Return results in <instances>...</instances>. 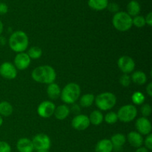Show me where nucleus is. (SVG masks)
I'll return each mask as SVG.
<instances>
[{
	"instance_id": "obj_1",
	"label": "nucleus",
	"mask_w": 152,
	"mask_h": 152,
	"mask_svg": "<svg viewBox=\"0 0 152 152\" xmlns=\"http://www.w3.org/2000/svg\"><path fill=\"white\" fill-rule=\"evenodd\" d=\"M31 77L37 83L49 85L55 82L56 73L54 68L50 65H42L32 71Z\"/></svg>"
},
{
	"instance_id": "obj_2",
	"label": "nucleus",
	"mask_w": 152,
	"mask_h": 152,
	"mask_svg": "<svg viewBox=\"0 0 152 152\" xmlns=\"http://www.w3.org/2000/svg\"><path fill=\"white\" fill-rule=\"evenodd\" d=\"M8 44L12 50L16 53H22L28 48L29 39L24 31H16L10 35Z\"/></svg>"
},
{
	"instance_id": "obj_3",
	"label": "nucleus",
	"mask_w": 152,
	"mask_h": 152,
	"mask_svg": "<svg viewBox=\"0 0 152 152\" xmlns=\"http://www.w3.org/2000/svg\"><path fill=\"white\" fill-rule=\"evenodd\" d=\"M81 94V88L78 84L70 83L61 91L60 97L63 102L66 104H74L78 100Z\"/></svg>"
},
{
	"instance_id": "obj_4",
	"label": "nucleus",
	"mask_w": 152,
	"mask_h": 152,
	"mask_svg": "<svg viewBox=\"0 0 152 152\" xmlns=\"http://www.w3.org/2000/svg\"><path fill=\"white\" fill-rule=\"evenodd\" d=\"M112 24L117 31L126 32L129 31L133 26L132 17H131L126 12L119 11L114 13L112 19Z\"/></svg>"
},
{
	"instance_id": "obj_5",
	"label": "nucleus",
	"mask_w": 152,
	"mask_h": 152,
	"mask_svg": "<svg viewBox=\"0 0 152 152\" xmlns=\"http://www.w3.org/2000/svg\"><path fill=\"white\" fill-rule=\"evenodd\" d=\"M96 106L101 111H109L115 106L117 97L111 92H103L95 97Z\"/></svg>"
},
{
	"instance_id": "obj_6",
	"label": "nucleus",
	"mask_w": 152,
	"mask_h": 152,
	"mask_svg": "<svg viewBox=\"0 0 152 152\" xmlns=\"http://www.w3.org/2000/svg\"><path fill=\"white\" fill-rule=\"evenodd\" d=\"M117 114L118 120L123 123H130L137 117V109L134 105L129 104L122 106Z\"/></svg>"
},
{
	"instance_id": "obj_7",
	"label": "nucleus",
	"mask_w": 152,
	"mask_h": 152,
	"mask_svg": "<svg viewBox=\"0 0 152 152\" xmlns=\"http://www.w3.org/2000/svg\"><path fill=\"white\" fill-rule=\"evenodd\" d=\"M34 150H48L50 148L51 141L45 134H38L35 135L32 140Z\"/></svg>"
},
{
	"instance_id": "obj_8",
	"label": "nucleus",
	"mask_w": 152,
	"mask_h": 152,
	"mask_svg": "<svg viewBox=\"0 0 152 152\" xmlns=\"http://www.w3.org/2000/svg\"><path fill=\"white\" fill-rule=\"evenodd\" d=\"M56 105L51 101H43L37 108V114L42 118H49L53 115Z\"/></svg>"
},
{
	"instance_id": "obj_9",
	"label": "nucleus",
	"mask_w": 152,
	"mask_h": 152,
	"mask_svg": "<svg viewBox=\"0 0 152 152\" xmlns=\"http://www.w3.org/2000/svg\"><path fill=\"white\" fill-rule=\"evenodd\" d=\"M117 65L120 71L125 74L133 72L135 68V62L132 57L129 56H122L117 61Z\"/></svg>"
},
{
	"instance_id": "obj_10",
	"label": "nucleus",
	"mask_w": 152,
	"mask_h": 152,
	"mask_svg": "<svg viewBox=\"0 0 152 152\" xmlns=\"http://www.w3.org/2000/svg\"><path fill=\"white\" fill-rule=\"evenodd\" d=\"M0 75L6 80H13L17 76V69L11 62H3L0 65Z\"/></svg>"
},
{
	"instance_id": "obj_11",
	"label": "nucleus",
	"mask_w": 152,
	"mask_h": 152,
	"mask_svg": "<svg viewBox=\"0 0 152 152\" xmlns=\"http://www.w3.org/2000/svg\"><path fill=\"white\" fill-rule=\"evenodd\" d=\"M91 125L89 118L85 114H78L73 118L71 126L75 130L84 131L87 129Z\"/></svg>"
},
{
	"instance_id": "obj_12",
	"label": "nucleus",
	"mask_w": 152,
	"mask_h": 152,
	"mask_svg": "<svg viewBox=\"0 0 152 152\" xmlns=\"http://www.w3.org/2000/svg\"><path fill=\"white\" fill-rule=\"evenodd\" d=\"M135 127L137 130L138 133L141 135H147L150 134L151 132L152 126L150 120L147 117H140L137 120L135 123Z\"/></svg>"
},
{
	"instance_id": "obj_13",
	"label": "nucleus",
	"mask_w": 152,
	"mask_h": 152,
	"mask_svg": "<svg viewBox=\"0 0 152 152\" xmlns=\"http://www.w3.org/2000/svg\"><path fill=\"white\" fill-rule=\"evenodd\" d=\"M31 59L27 54V53H18L14 58V66L19 71L27 69L31 64Z\"/></svg>"
},
{
	"instance_id": "obj_14",
	"label": "nucleus",
	"mask_w": 152,
	"mask_h": 152,
	"mask_svg": "<svg viewBox=\"0 0 152 152\" xmlns=\"http://www.w3.org/2000/svg\"><path fill=\"white\" fill-rule=\"evenodd\" d=\"M127 140L129 144L134 148H140L143 144V137L137 132H131L128 134Z\"/></svg>"
},
{
	"instance_id": "obj_15",
	"label": "nucleus",
	"mask_w": 152,
	"mask_h": 152,
	"mask_svg": "<svg viewBox=\"0 0 152 152\" xmlns=\"http://www.w3.org/2000/svg\"><path fill=\"white\" fill-rule=\"evenodd\" d=\"M16 148L19 152H33L34 150L32 141L28 138H21L17 141Z\"/></svg>"
},
{
	"instance_id": "obj_16",
	"label": "nucleus",
	"mask_w": 152,
	"mask_h": 152,
	"mask_svg": "<svg viewBox=\"0 0 152 152\" xmlns=\"http://www.w3.org/2000/svg\"><path fill=\"white\" fill-rule=\"evenodd\" d=\"M70 108L67 105H60L59 106L56 107L55 108L54 115L55 118L59 120H64L69 116L70 114Z\"/></svg>"
},
{
	"instance_id": "obj_17",
	"label": "nucleus",
	"mask_w": 152,
	"mask_h": 152,
	"mask_svg": "<svg viewBox=\"0 0 152 152\" xmlns=\"http://www.w3.org/2000/svg\"><path fill=\"white\" fill-rule=\"evenodd\" d=\"M113 145L109 139H102L96 143L95 146L96 152H112Z\"/></svg>"
},
{
	"instance_id": "obj_18",
	"label": "nucleus",
	"mask_w": 152,
	"mask_h": 152,
	"mask_svg": "<svg viewBox=\"0 0 152 152\" xmlns=\"http://www.w3.org/2000/svg\"><path fill=\"white\" fill-rule=\"evenodd\" d=\"M110 140L112 143L114 149H120L126 142V137L123 134L117 133L113 135Z\"/></svg>"
},
{
	"instance_id": "obj_19",
	"label": "nucleus",
	"mask_w": 152,
	"mask_h": 152,
	"mask_svg": "<svg viewBox=\"0 0 152 152\" xmlns=\"http://www.w3.org/2000/svg\"><path fill=\"white\" fill-rule=\"evenodd\" d=\"M127 12L126 13L131 16V17H134V16H138L140 13L141 7L140 3L136 0H132L127 4Z\"/></svg>"
},
{
	"instance_id": "obj_20",
	"label": "nucleus",
	"mask_w": 152,
	"mask_h": 152,
	"mask_svg": "<svg viewBox=\"0 0 152 152\" xmlns=\"http://www.w3.org/2000/svg\"><path fill=\"white\" fill-rule=\"evenodd\" d=\"M88 4L92 10L101 11L107 8L108 0H88Z\"/></svg>"
},
{
	"instance_id": "obj_21",
	"label": "nucleus",
	"mask_w": 152,
	"mask_h": 152,
	"mask_svg": "<svg viewBox=\"0 0 152 152\" xmlns=\"http://www.w3.org/2000/svg\"><path fill=\"white\" fill-rule=\"evenodd\" d=\"M47 94L50 99H56L60 96L61 88L59 85L53 83L49 84L47 88Z\"/></svg>"
},
{
	"instance_id": "obj_22",
	"label": "nucleus",
	"mask_w": 152,
	"mask_h": 152,
	"mask_svg": "<svg viewBox=\"0 0 152 152\" xmlns=\"http://www.w3.org/2000/svg\"><path fill=\"white\" fill-rule=\"evenodd\" d=\"M132 82L139 86H142L147 82L146 74L141 71H137L131 76Z\"/></svg>"
},
{
	"instance_id": "obj_23",
	"label": "nucleus",
	"mask_w": 152,
	"mask_h": 152,
	"mask_svg": "<svg viewBox=\"0 0 152 152\" xmlns=\"http://www.w3.org/2000/svg\"><path fill=\"white\" fill-rule=\"evenodd\" d=\"M91 124L94 126H99L104 120V116L102 113L99 110H95L91 113L88 117Z\"/></svg>"
},
{
	"instance_id": "obj_24",
	"label": "nucleus",
	"mask_w": 152,
	"mask_h": 152,
	"mask_svg": "<svg viewBox=\"0 0 152 152\" xmlns=\"http://www.w3.org/2000/svg\"><path fill=\"white\" fill-rule=\"evenodd\" d=\"M95 96L92 94H86L83 95L80 99V105L83 108H88L94 102Z\"/></svg>"
},
{
	"instance_id": "obj_25",
	"label": "nucleus",
	"mask_w": 152,
	"mask_h": 152,
	"mask_svg": "<svg viewBox=\"0 0 152 152\" xmlns=\"http://www.w3.org/2000/svg\"><path fill=\"white\" fill-rule=\"evenodd\" d=\"M13 108L11 104L7 101L0 102V115L3 117H9L13 114Z\"/></svg>"
},
{
	"instance_id": "obj_26",
	"label": "nucleus",
	"mask_w": 152,
	"mask_h": 152,
	"mask_svg": "<svg viewBox=\"0 0 152 152\" xmlns=\"http://www.w3.org/2000/svg\"><path fill=\"white\" fill-rule=\"evenodd\" d=\"M27 54L31 59H38L42 55V50L37 46H33L28 49Z\"/></svg>"
},
{
	"instance_id": "obj_27",
	"label": "nucleus",
	"mask_w": 152,
	"mask_h": 152,
	"mask_svg": "<svg viewBox=\"0 0 152 152\" xmlns=\"http://www.w3.org/2000/svg\"><path fill=\"white\" fill-rule=\"evenodd\" d=\"M145 96L140 91H136L132 94V100L134 105H142L145 102Z\"/></svg>"
},
{
	"instance_id": "obj_28",
	"label": "nucleus",
	"mask_w": 152,
	"mask_h": 152,
	"mask_svg": "<svg viewBox=\"0 0 152 152\" xmlns=\"http://www.w3.org/2000/svg\"><path fill=\"white\" fill-rule=\"evenodd\" d=\"M105 123L108 124L113 125L114 123H117L118 121V117H117V114L114 111H109L105 114V117H104Z\"/></svg>"
},
{
	"instance_id": "obj_29",
	"label": "nucleus",
	"mask_w": 152,
	"mask_h": 152,
	"mask_svg": "<svg viewBox=\"0 0 152 152\" xmlns=\"http://www.w3.org/2000/svg\"><path fill=\"white\" fill-rule=\"evenodd\" d=\"M132 25H134L135 27L138 28H142V27L146 25L145 17L142 16H140V15L134 16V18H132Z\"/></svg>"
},
{
	"instance_id": "obj_30",
	"label": "nucleus",
	"mask_w": 152,
	"mask_h": 152,
	"mask_svg": "<svg viewBox=\"0 0 152 152\" xmlns=\"http://www.w3.org/2000/svg\"><path fill=\"white\" fill-rule=\"evenodd\" d=\"M140 111L142 115L143 116V117H149V116L151 114V111H152L151 105L148 103L143 104V105L141 106Z\"/></svg>"
},
{
	"instance_id": "obj_31",
	"label": "nucleus",
	"mask_w": 152,
	"mask_h": 152,
	"mask_svg": "<svg viewBox=\"0 0 152 152\" xmlns=\"http://www.w3.org/2000/svg\"><path fill=\"white\" fill-rule=\"evenodd\" d=\"M120 83L122 86L126 88L129 87L132 83V79L129 74H123L120 78Z\"/></svg>"
},
{
	"instance_id": "obj_32",
	"label": "nucleus",
	"mask_w": 152,
	"mask_h": 152,
	"mask_svg": "<svg viewBox=\"0 0 152 152\" xmlns=\"http://www.w3.org/2000/svg\"><path fill=\"white\" fill-rule=\"evenodd\" d=\"M0 152H11V146L5 141H0Z\"/></svg>"
},
{
	"instance_id": "obj_33",
	"label": "nucleus",
	"mask_w": 152,
	"mask_h": 152,
	"mask_svg": "<svg viewBox=\"0 0 152 152\" xmlns=\"http://www.w3.org/2000/svg\"><path fill=\"white\" fill-rule=\"evenodd\" d=\"M107 9L109 10L110 12L111 13H117L120 10V6H119L118 4L115 2H111V3H108V6H107Z\"/></svg>"
},
{
	"instance_id": "obj_34",
	"label": "nucleus",
	"mask_w": 152,
	"mask_h": 152,
	"mask_svg": "<svg viewBox=\"0 0 152 152\" xmlns=\"http://www.w3.org/2000/svg\"><path fill=\"white\" fill-rule=\"evenodd\" d=\"M143 143L144 145H145V148H146L148 150H149V151H151L152 149V134H151L147 135L145 140H143Z\"/></svg>"
},
{
	"instance_id": "obj_35",
	"label": "nucleus",
	"mask_w": 152,
	"mask_h": 152,
	"mask_svg": "<svg viewBox=\"0 0 152 152\" xmlns=\"http://www.w3.org/2000/svg\"><path fill=\"white\" fill-rule=\"evenodd\" d=\"M80 110H81V108H80V105L75 103L72 104V106H71V108H70V111L73 112L74 114H77V115L80 114Z\"/></svg>"
},
{
	"instance_id": "obj_36",
	"label": "nucleus",
	"mask_w": 152,
	"mask_h": 152,
	"mask_svg": "<svg viewBox=\"0 0 152 152\" xmlns=\"http://www.w3.org/2000/svg\"><path fill=\"white\" fill-rule=\"evenodd\" d=\"M8 11V6L4 2H0V15H4Z\"/></svg>"
},
{
	"instance_id": "obj_37",
	"label": "nucleus",
	"mask_w": 152,
	"mask_h": 152,
	"mask_svg": "<svg viewBox=\"0 0 152 152\" xmlns=\"http://www.w3.org/2000/svg\"><path fill=\"white\" fill-rule=\"evenodd\" d=\"M145 24L148 25V26H152V13L151 12H149L148 14L146 15V16L145 17Z\"/></svg>"
},
{
	"instance_id": "obj_38",
	"label": "nucleus",
	"mask_w": 152,
	"mask_h": 152,
	"mask_svg": "<svg viewBox=\"0 0 152 152\" xmlns=\"http://www.w3.org/2000/svg\"><path fill=\"white\" fill-rule=\"evenodd\" d=\"M146 93L149 96H152V83H149L146 87Z\"/></svg>"
},
{
	"instance_id": "obj_39",
	"label": "nucleus",
	"mask_w": 152,
	"mask_h": 152,
	"mask_svg": "<svg viewBox=\"0 0 152 152\" xmlns=\"http://www.w3.org/2000/svg\"><path fill=\"white\" fill-rule=\"evenodd\" d=\"M135 152H149V150L147 149L145 147H140V148H137V150L135 151Z\"/></svg>"
},
{
	"instance_id": "obj_40",
	"label": "nucleus",
	"mask_w": 152,
	"mask_h": 152,
	"mask_svg": "<svg viewBox=\"0 0 152 152\" xmlns=\"http://www.w3.org/2000/svg\"><path fill=\"white\" fill-rule=\"evenodd\" d=\"M6 43V39L4 38V37H0V45H3Z\"/></svg>"
},
{
	"instance_id": "obj_41",
	"label": "nucleus",
	"mask_w": 152,
	"mask_h": 152,
	"mask_svg": "<svg viewBox=\"0 0 152 152\" xmlns=\"http://www.w3.org/2000/svg\"><path fill=\"white\" fill-rule=\"evenodd\" d=\"M3 30H4V25H3L2 22L0 20V36H1V34H2Z\"/></svg>"
},
{
	"instance_id": "obj_42",
	"label": "nucleus",
	"mask_w": 152,
	"mask_h": 152,
	"mask_svg": "<svg viewBox=\"0 0 152 152\" xmlns=\"http://www.w3.org/2000/svg\"><path fill=\"white\" fill-rule=\"evenodd\" d=\"M2 124H3V118H2V117L0 115V127L2 126Z\"/></svg>"
},
{
	"instance_id": "obj_43",
	"label": "nucleus",
	"mask_w": 152,
	"mask_h": 152,
	"mask_svg": "<svg viewBox=\"0 0 152 152\" xmlns=\"http://www.w3.org/2000/svg\"><path fill=\"white\" fill-rule=\"evenodd\" d=\"M36 152H48V150H37Z\"/></svg>"
}]
</instances>
